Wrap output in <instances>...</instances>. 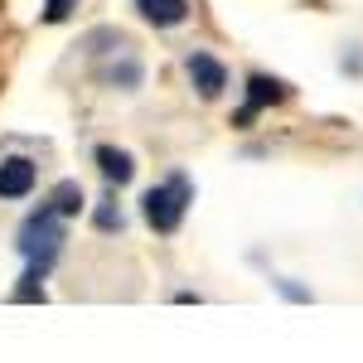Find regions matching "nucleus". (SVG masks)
Wrapping results in <instances>:
<instances>
[{
    "label": "nucleus",
    "instance_id": "obj_1",
    "mask_svg": "<svg viewBox=\"0 0 363 363\" xmlns=\"http://www.w3.org/2000/svg\"><path fill=\"white\" fill-rule=\"evenodd\" d=\"M58 247H63V223H58L54 208H39V213L20 228V252L29 257V277L44 281V272L54 267Z\"/></svg>",
    "mask_w": 363,
    "mask_h": 363
},
{
    "label": "nucleus",
    "instance_id": "obj_2",
    "mask_svg": "<svg viewBox=\"0 0 363 363\" xmlns=\"http://www.w3.org/2000/svg\"><path fill=\"white\" fill-rule=\"evenodd\" d=\"M189 203H194V189H189V179H184V174H169L165 184H155L150 194L140 199V208H145V223L155 228V233H174V228L184 223Z\"/></svg>",
    "mask_w": 363,
    "mask_h": 363
},
{
    "label": "nucleus",
    "instance_id": "obj_3",
    "mask_svg": "<svg viewBox=\"0 0 363 363\" xmlns=\"http://www.w3.org/2000/svg\"><path fill=\"white\" fill-rule=\"evenodd\" d=\"M184 68H189V78H194V87H199V97H203V102H213V97L228 87V73H223V63H218V58L189 54V63H184Z\"/></svg>",
    "mask_w": 363,
    "mask_h": 363
},
{
    "label": "nucleus",
    "instance_id": "obj_4",
    "mask_svg": "<svg viewBox=\"0 0 363 363\" xmlns=\"http://www.w3.org/2000/svg\"><path fill=\"white\" fill-rule=\"evenodd\" d=\"M291 97V87L281 83V78H267V73H257L247 83V107H242V116L238 121H252V116L262 112V107H272V102H286Z\"/></svg>",
    "mask_w": 363,
    "mask_h": 363
},
{
    "label": "nucleus",
    "instance_id": "obj_5",
    "mask_svg": "<svg viewBox=\"0 0 363 363\" xmlns=\"http://www.w3.org/2000/svg\"><path fill=\"white\" fill-rule=\"evenodd\" d=\"M29 189H34V165L25 155H10L0 165V199H25Z\"/></svg>",
    "mask_w": 363,
    "mask_h": 363
},
{
    "label": "nucleus",
    "instance_id": "obj_6",
    "mask_svg": "<svg viewBox=\"0 0 363 363\" xmlns=\"http://www.w3.org/2000/svg\"><path fill=\"white\" fill-rule=\"evenodd\" d=\"M136 10L160 29H174L189 20V0H136Z\"/></svg>",
    "mask_w": 363,
    "mask_h": 363
},
{
    "label": "nucleus",
    "instance_id": "obj_7",
    "mask_svg": "<svg viewBox=\"0 0 363 363\" xmlns=\"http://www.w3.org/2000/svg\"><path fill=\"white\" fill-rule=\"evenodd\" d=\"M97 169L107 174V184H126L136 165H131V155L126 150H116V145H97Z\"/></svg>",
    "mask_w": 363,
    "mask_h": 363
},
{
    "label": "nucleus",
    "instance_id": "obj_8",
    "mask_svg": "<svg viewBox=\"0 0 363 363\" xmlns=\"http://www.w3.org/2000/svg\"><path fill=\"white\" fill-rule=\"evenodd\" d=\"M49 208H54L58 218H73V213L83 208V189H78V179H63V184H54V194H49Z\"/></svg>",
    "mask_w": 363,
    "mask_h": 363
},
{
    "label": "nucleus",
    "instance_id": "obj_9",
    "mask_svg": "<svg viewBox=\"0 0 363 363\" xmlns=\"http://www.w3.org/2000/svg\"><path fill=\"white\" fill-rule=\"evenodd\" d=\"M73 5H78V0H44V20H49V25H63V20L73 15Z\"/></svg>",
    "mask_w": 363,
    "mask_h": 363
},
{
    "label": "nucleus",
    "instance_id": "obj_10",
    "mask_svg": "<svg viewBox=\"0 0 363 363\" xmlns=\"http://www.w3.org/2000/svg\"><path fill=\"white\" fill-rule=\"evenodd\" d=\"M97 228L102 233H121V213L116 208H97Z\"/></svg>",
    "mask_w": 363,
    "mask_h": 363
}]
</instances>
